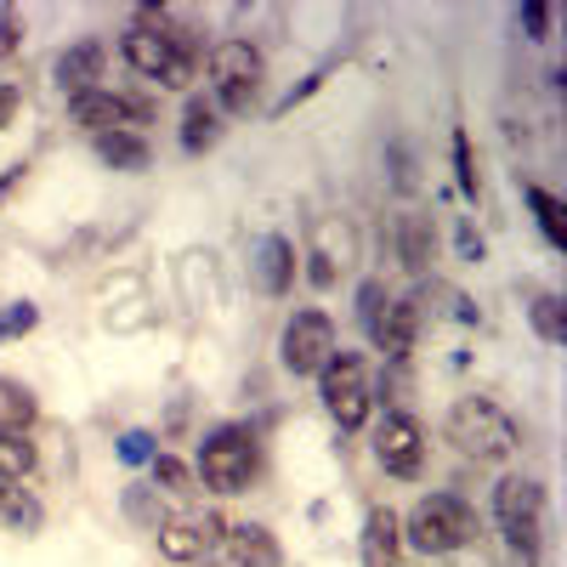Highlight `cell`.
Segmentation results:
<instances>
[{
  "label": "cell",
  "instance_id": "cell-1",
  "mask_svg": "<svg viewBox=\"0 0 567 567\" xmlns=\"http://www.w3.org/2000/svg\"><path fill=\"white\" fill-rule=\"evenodd\" d=\"M398 528H403V545L420 550V556H460L477 545L483 523H477V511H471L460 494H425L414 499L409 516H398Z\"/></svg>",
  "mask_w": 567,
  "mask_h": 567
},
{
  "label": "cell",
  "instance_id": "cell-2",
  "mask_svg": "<svg viewBox=\"0 0 567 567\" xmlns=\"http://www.w3.org/2000/svg\"><path fill=\"white\" fill-rule=\"evenodd\" d=\"M256 471H261V437H256V425L227 420V425H216V432H205L194 477L210 494H245L256 483Z\"/></svg>",
  "mask_w": 567,
  "mask_h": 567
},
{
  "label": "cell",
  "instance_id": "cell-3",
  "mask_svg": "<svg viewBox=\"0 0 567 567\" xmlns=\"http://www.w3.org/2000/svg\"><path fill=\"white\" fill-rule=\"evenodd\" d=\"M443 432H449V443H454L460 454L483 460V465L511 460L516 443H523V425H516L494 398H460V403L449 409V420H443Z\"/></svg>",
  "mask_w": 567,
  "mask_h": 567
},
{
  "label": "cell",
  "instance_id": "cell-4",
  "mask_svg": "<svg viewBox=\"0 0 567 567\" xmlns=\"http://www.w3.org/2000/svg\"><path fill=\"white\" fill-rule=\"evenodd\" d=\"M494 523L505 534L511 567H539V550H545V488L534 477H505L494 488Z\"/></svg>",
  "mask_w": 567,
  "mask_h": 567
},
{
  "label": "cell",
  "instance_id": "cell-5",
  "mask_svg": "<svg viewBox=\"0 0 567 567\" xmlns=\"http://www.w3.org/2000/svg\"><path fill=\"white\" fill-rule=\"evenodd\" d=\"M205 69H210V103L221 114H256V91H261V52L250 40H216L205 52Z\"/></svg>",
  "mask_w": 567,
  "mask_h": 567
},
{
  "label": "cell",
  "instance_id": "cell-6",
  "mask_svg": "<svg viewBox=\"0 0 567 567\" xmlns=\"http://www.w3.org/2000/svg\"><path fill=\"white\" fill-rule=\"evenodd\" d=\"M318 398H323V414L341 425V432H358L369 420L374 398H369V369L358 352H336L323 369H318Z\"/></svg>",
  "mask_w": 567,
  "mask_h": 567
},
{
  "label": "cell",
  "instance_id": "cell-7",
  "mask_svg": "<svg viewBox=\"0 0 567 567\" xmlns=\"http://www.w3.org/2000/svg\"><path fill=\"white\" fill-rule=\"evenodd\" d=\"M341 352L336 341V318L318 312V307H301L290 312V323H284V336H278V363L296 374V381H307V374H318L329 358Z\"/></svg>",
  "mask_w": 567,
  "mask_h": 567
},
{
  "label": "cell",
  "instance_id": "cell-8",
  "mask_svg": "<svg viewBox=\"0 0 567 567\" xmlns=\"http://www.w3.org/2000/svg\"><path fill=\"white\" fill-rule=\"evenodd\" d=\"M69 120L85 125L91 136H103V131H136V125L154 120V103L97 85V91H80V97H69Z\"/></svg>",
  "mask_w": 567,
  "mask_h": 567
},
{
  "label": "cell",
  "instance_id": "cell-9",
  "mask_svg": "<svg viewBox=\"0 0 567 567\" xmlns=\"http://www.w3.org/2000/svg\"><path fill=\"white\" fill-rule=\"evenodd\" d=\"M154 534H159V556L176 561V567H187V561H205L221 545L227 523H221V516H210V511H182V516H165Z\"/></svg>",
  "mask_w": 567,
  "mask_h": 567
},
{
  "label": "cell",
  "instance_id": "cell-10",
  "mask_svg": "<svg viewBox=\"0 0 567 567\" xmlns=\"http://www.w3.org/2000/svg\"><path fill=\"white\" fill-rule=\"evenodd\" d=\"M374 460H381L386 477H420V465H425V432H420V420L392 409L381 420V432H374Z\"/></svg>",
  "mask_w": 567,
  "mask_h": 567
},
{
  "label": "cell",
  "instance_id": "cell-11",
  "mask_svg": "<svg viewBox=\"0 0 567 567\" xmlns=\"http://www.w3.org/2000/svg\"><path fill=\"white\" fill-rule=\"evenodd\" d=\"M296 272H301V256L296 245L284 239V233H261V239L250 245V284L267 296V301H284L296 290Z\"/></svg>",
  "mask_w": 567,
  "mask_h": 567
},
{
  "label": "cell",
  "instance_id": "cell-12",
  "mask_svg": "<svg viewBox=\"0 0 567 567\" xmlns=\"http://www.w3.org/2000/svg\"><path fill=\"white\" fill-rule=\"evenodd\" d=\"M414 336H420V296H403V301H386V312L369 323V341L386 363H403L414 352Z\"/></svg>",
  "mask_w": 567,
  "mask_h": 567
},
{
  "label": "cell",
  "instance_id": "cell-13",
  "mask_svg": "<svg viewBox=\"0 0 567 567\" xmlns=\"http://www.w3.org/2000/svg\"><path fill=\"white\" fill-rule=\"evenodd\" d=\"M103 63H109V45L103 40H74V45H63V52H58L52 80L63 85V97H80V91H97Z\"/></svg>",
  "mask_w": 567,
  "mask_h": 567
},
{
  "label": "cell",
  "instance_id": "cell-14",
  "mask_svg": "<svg viewBox=\"0 0 567 567\" xmlns=\"http://www.w3.org/2000/svg\"><path fill=\"white\" fill-rule=\"evenodd\" d=\"M358 556H363V567H398V556H403V528H398V511H392V505H369Z\"/></svg>",
  "mask_w": 567,
  "mask_h": 567
},
{
  "label": "cell",
  "instance_id": "cell-15",
  "mask_svg": "<svg viewBox=\"0 0 567 567\" xmlns=\"http://www.w3.org/2000/svg\"><path fill=\"white\" fill-rule=\"evenodd\" d=\"M221 545H227V561L233 567H284V545L261 523H233L221 534Z\"/></svg>",
  "mask_w": 567,
  "mask_h": 567
},
{
  "label": "cell",
  "instance_id": "cell-16",
  "mask_svg": "<svg viewBox=\"0 0 567 567\" xmlns=\"http://www.w3.org/2000/svg\"><path fill=\"white\" fill-rule=\"evenodd\" d=\"M91 148H97V159L109 171H125V176L154 165V148H148V136H142V131H103V136H91Z\"/></svg>",
  "mask_w": 567,
  "mask_h": 567
},
{
  "label": "cell",
  "instance_id": "cell-17",
  "mask_svg": "<svg viewBox=\"0 0 567 567\" xmlns=\"http://www.w3.org/2000/svg\"><path fill=\"white\" fill-rule=\"evenodd\" d=\"M216 142H221V109L205 97V91H194L187 109H182V148L205 154V148H216Z\"/></svg>",
  "mask_w": 567,
  "mask_h": 567
},
{
  "label": "cell",
  "instance_id": "cell-18",
  "mask_svg": "<svg viewBox=\"0 0 567 567\" xmlns=\"http://www.w3.org/2000/svg\"><path fill=\"white\" fill-rule=\"evenodd\" d=\"M432 256H437V227H432V216H398V261L409 267V272H425L432 267Z\"/></svg>",
  "mask_w": 567,
  "mask_h": 567
},
{
  "label": "cell",
  "instance_id": "cell-19",
  "mask_svg": "<svg viewBox=\"0 0 567 567\" xmlns=\"http://www.w3.org/2000/svg\"><path fill=\"white\" fill-rule=\"evenodd\" d=\"M0 523H7L12 534H40L45 505H40L23 483H7V488H0Z\"/></svg>",
  "mask_w": 567,
  "mask_h": 567
},
{
  "label": "cell",
  "instance_id": "cell-20",
  "mask_svg": "<svg viewBox=\"0 0 567 567\" xmlns=\"http://www.w3.org/2000/svg\"><path fill=\"white\" fill-rule=\"evenodd\" d=\"M34 414H40L34 392L23 381H12V374H0V432H29Z\"/></svg>",
  "mask_w": 567,
  "mask_h": 567
},
{
  "label": "cell",
  "instance_id": "cell-21",
  "mask_svg": "<svg viewBox=\"0 0 567 567\" xmlns=\"http://www.w3.org/2000/svg\"><path fill=\"white\" fill-rule=\"evenodd\" d=\"M307 256H318L323 267H352V256H358V239H352V227L347 221H318V239H312V250Z\"/></svg>",
  "mask_w": 567,
  "mask_h": 567
},
{
  "label": "cell",
  "instance_id": "cell-22",
  "mask_svg": "<svg viewBox=\"0 0 567 567\" xmlns=\"http://www.w3.org/2000/svg\"><path fill=\"white\" fill-rule=\"evenodd\" d=\"M523 199H528V210H534V221H539V233H545V245H550V250H567L561 199H556V194H545L539 182H528V187H523Z\"/></svg>",
  "mask_w": 567,
  "mask_h": 567
},
{
  "label": "cell",
  "instance_id": "cell-23",
  "mask_svg": "<svg viewBox=\"0 0 567 567\" xmlns=\"http://www.w3.org/2000/svg\"><path fill=\"white\" fill-rule=\"evenodd\" d=\"M528 323H534V336L545 341V347H561L567 341V312H561V296H534L528 301Z\"/></svg>",
  "mask_w": 567,
  "mask_h": 567
},
{
  "label": "cell",
  "instance_id": "cell-24",
  "mask_svg": "<svg viewBox=\"0 0 567 567\" xmlns=\"http://www.w3.org/2000/svg\"><path fill=\"white\" fill-rule=\"evenodd\" d=\"M29 471H34V443H29V432H0V488L23 483Z\"/></svg>",
  "mask_w": 567,
  "mask_h": 567
},
{
  "label": "cell",
  "instance_id": "cell-25",
  "mask_svg": "<svg viewBox=\"0 0 567 567\" xmlns=\"http://www.w3.org/2000/svg\"><path fill=\"white\" fill-rule=\"evenodd\" d=\"M120 505H125V516H131V523H136V528H148V534L165 523V511H159V488H148V483H131Z\"/></svg>",
  "mask_w": 567,
  "mask_h": 567
},
{
  "label": "cell",
  "instance_id": "cell-26",
  "mask_svg": "<svg viewBox=\"0 0 567 567\" xmlns=\"http://www.w3.org/2000/svg\"><path fill=\"white\" fill-rule=\"evenodd\" d=\"M154 483H159V494H194L199 488L194 465H182L176 454H154Z\"/></svg>",
  "mask_w": 567,
  "mask_h": 567
},
{
  "label": "cell",
  "instance_id": "cell-27",
  "mask_svg": "<svg viewBox=\"0 0 567 567\" xmlns=\"http://www.w3.org/2000/svg\"><path fill=\"white\" fill-rule=\"evenodd\" d=\"M34 323H40V307H34V301H7V307H0V341L29 336Z\"/></svg>",
  "mask_w": 567,
  "mask_h": 567
},
{
  "label": "cell",
  "instance_id": "cell-28",
  "mask_svg": "<svg viewBox=\"0 0 567 567\" xmlns=\"http://www.w3.org/2000/svg\"><path fill=\"white\" fill-rule=\"evenodd\" d=\"M114 454H120L125 465H154V454H159V437H154V432H120Z\"/></svg>",
  "mask_w": 567,
  "mask_h": 567
},
{
  "label": "cell",
  "instance_id": "cell-29",
  "mask_svg": "<svg viewBox=\"0 0 567 567\" xmlns=\"http://www.w3.org/2000/svg\"><path fill=\"white\" fill-rule=\"evenodd\" d=\"M454 182L465 199H477V159H471V136L454 131Z\"/></svg>",
  "mask_w": 567,
  "mask_h": 567
},
{
  "label": "cell",
  "instance_id": "cell-30",
  "mask_svg": "<svg viewBox=\"0 0 567 567\" xmlns=\"http://www.w3.org/2000/svg\"><path fill=\"white\" fill-rule=\"evenodd\" d=\"M386 301H392V296H386V278H363V284H358V323L369 329L374 318L386 312Z\"/></svg>",
  "mask_w": 567,
  "mask_h": 567
},
{
  "label": "cell",
  "instance_id": "cell-31",
  "mask_svg": "<svg viewBox=\"0 0 567 567\" xmlns=\"http://www.w3.org/2000/svg\"><path fill=\"white\" fill-rule=\"evenodd\" d=\"M550 18H556V7H545V0H528V7H516V29H523L528 40H550Z\"/></svg>",
  "mask_w": 567,
  "mask_h": 567
},
{
  "label": "cell",
  "instance_id": "cell-32",
  "mask_svg": "<svg viewBox=\"0 0 567 567\" xmlns=\"http://www.w3.org/2000/svg\"><path fill=\"white\" fill-rule=\"evenodd\" d=\"M454 245H460V261H471V267H477V261L488 256V245H483V233L471 227V216H460V227H454Z\"/></svg>",
  "mask_w": 567,
  "mask_h": 567
},
{
  "label": "cell",
  "instance_id": "cell-33",
  "mask_svg": "<svg viewBox=\"0 0 567 567\" xmlns=\"http://www.w3.org/2000/svg\"><path fill=\"white\" fill-rule=\"evenodd\" d=\"M18 114H23V85L0 80V131H7V125H12Z\"/></svg>",
  "mask_w": 567,
  "mask_h": 567
},
{
  "label": "cell",
  "instance_id": "cell-34",
  "mask_svg": "<svg viewBox=\"0 0 567 567\" xmlns=\"http://www.w3.org/2000/svg\"><path fill=\"white\" fill-rule=\"evenodd\" d=\"M23 45V23L12 18V7H0V58H12Z\"/></svg>",
  "mask_w": 567,
  "mask_h": 567
},
{
  "label": "cell",
  "instance_id": "cell-35",
  "mask_svg": "<svg viewBox=\"0 0 567 567\" xmlns=\"http://www.w3.org/2000/svg\"><path fill=\"white\" fill-rule=\"evenodd\" d=\"M23 182H29V165H12L7 176H0V205H7V199L18 194V187H23Z\"/></svg>",
  "mask_w": 567,
  "mask_h": 567
}]
</instances>
